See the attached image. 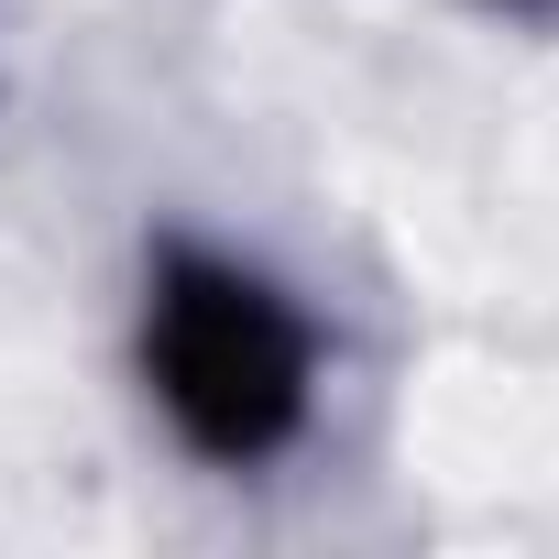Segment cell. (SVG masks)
I'll return each instance as SVG.
<instances>
[{
  "label": "cell",
  "mask_w": 559,
  "mask_h": 559,
  "mask_svg": "<svg viewBox=\"0 0 559 559\" xmlns=\"http://www.w3.org/2000/svg\"><path fill=\"white\" fill-rule=\"evenodd\" d=\"M143 395L198 461L252 472L319 406V330L274 274L165 241L143 274Z\"/></svg>",
  "instance_id": "cell-1"
}]
</instances>
